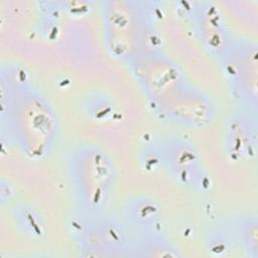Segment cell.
<instances>
[{
    "instance_id": "cell-2",
    "label": "cell",
    "mask_w": 258,
    "mask_h": 258,
    "mask_svg": "<svg viewBox=\"0 0 258 258\" xmlns=\"http://www.w3.org/2000/svg\"><path fill=\"white\" fill-rule=\"evenodd\" d=\"M103 4L106 44L114 57L131 63L142 54L160 50L156 32L142 3L106 1Z\"/></svg>"
},
{
    "instance_id": "cell-1",
    "label": "cell",
    "mask_w": 258,
    "mask_h": 258,
    "mask_svg": "<svg viewBox=\"0 0 258 258\" xmlns=\"http://www.w3.org/2000/svg\"><path fill=\"white\" fill-rule=\"evenodd\" d=\"M130 64L152 110L161 118L190 127L205 126L214 119L216 109L211 98L161 50L142 54Z\"/></svg>"
},
{
    "instance_id": "cell-3",
    "label": "cell",
    "mask_w": 258,
    "mask_h": 258,
    "mask_svg": "<svg viewBox=\"0 0 258 258\" xmlns=\"http://www.w3.org/2000/svg\"><path fill=\"white\" fill-rule=\"evenodd\" d=\"M7 113L12 138L23 152L41 157L49 151L55 138L56 119L39 94L18 87L10 97Z\"/></svg>"
},
{
    "instance_id": "cell-12",
    "label": "cell",
    "mask_w": 258,
    "mask_h": 258,
    "mask_svg": "<svg viewBox=\"0 0 258 258\" xmlns=\"http://www.w3.org/2000/svg\"><path fill=\"white\" fill-rule=\"evenodd\" d=\"M238 235L245 250L253 257H257V221L256 218H246L238 225Z\"/></svg>"
},
{
    "instance_id": "cell-10",
    "label": "cell",
    "mask_w": 258,
    "mask_h": 258,
    "mask_svg": "<svg viewBox=\"0 0 258 258\" xmlns=\"http://www.w3.org/2000/svg\"><path fill=\"white\" fill-rule=\"evenodd\" d=\"M126 213L130 222L144 232L150 229L160 217V210L155 202L145 198L136 199L128 204Z\"/></svg>"
},
{
    "instance_id": "cell-4",
    "label": "cell",
    "mask_w": 258,
    "mask_h": 258,
    "mask_svg": "<svg viewBox=\"0 0 258 258\" xmlns=\"http://www.w3.org/2000/svg\"><path fill=\"white\" fill-rule=\"evenodd\" d=\"M69 171L82 208L89 214L100 213L108 203L115 179L108 154L93 145L79 146L71 154Z\"/></svg>"
},
{
    "instance_id": "cell-9",
    "label": "cell",
    "mask_w": 258,
    "mask_h": 258,
    "mask_svg": "<svg viewBox=\"0 0 258 258\" xmlns=\"http://www.w3.org/2000/svg\"><path fill=\"white\" fill-rule=\"evenodd\" d=\"M249 111L235 113L228 121L227 148L229 154L240 159L253 152L256 144V122Z\"/></svg>"
},
{
    "instance_id": "cell-7",
    "label": "cell",
    "mask_w": 258,
    "mask_h": 258,
    "mask_svg": "<svg viewBox=\"0 0 258 258\" xmlns=\"http://www.w3.org/2000/svg\"><path fill=\"white\" fill-rule=\"evenodd\" d=\"M163 154L168 169L180 183L192 187L202 184L201 159L194 144L176 136L165 143Z\"/></svg>"
},
{
    "instance_id": "cell-5",
    "label": "cell",
    "mask_w": 258,
    "mask_h": 258,
    "mask_svg": "<svg viewBox=\"0 0 258 258\" xmlns=\"http://www.w3.org/2000/svg\"><path fill=\"white\" fill-rule=\"evenodd\" d=\"M256 55L255 43L235 40L230 52L221 60L233 96L249 112L257 108Z\"/></svg>"
},
{
    "instance_id": "cell-11",
    "label": "cell",
    "mask_w": 258,
    "mask_h": 258,
    "mask_svg": "<svg viewBox=\"0 0 258 258\" xmlns=\"http://www.w3.org/2000/svg\"><path fill=\"white\" fill-rule=\"evenodd\" d=\"M138 250L136 256L141 257H179L181 254L166 239L156 233H143V237L137 242L134 250Z\"/></svg>"
},
{
    "instance_id": "cell-6",
    "label": "cell",
    "mask_w": 258,
    "mask_h": 258,
    "mask_svg": "<svg viewBox=\"0 0 258 258\" xmlns=\"http://www.w3.org/2000/svg\"><path fill=\"white\" fill-rule=\"evenodd\" d=\"M191 17L202 45L220 61L230 52L235 39L217 5L211 1L194 3Z\"/></svg>"
},
{
    "instance_id": "cell-8",
    "label": "cell",
    "mask_w": 258,
    "mask_h": 258,
    "mask_svg": "<svg viewBox=\"0 0 258 258\" xmlns=\"http://www.w3.org/2000/svg\"><path fill=\"white\" fill-rule=\"evenodd\" d=\"M127 241V235L122 225L113 220L104 219L86 227L82 233L81 243L86 250L94 251V255L107 256L115 255V252L125 249L128 245Z\"/></svg>"
}]
</instances>
